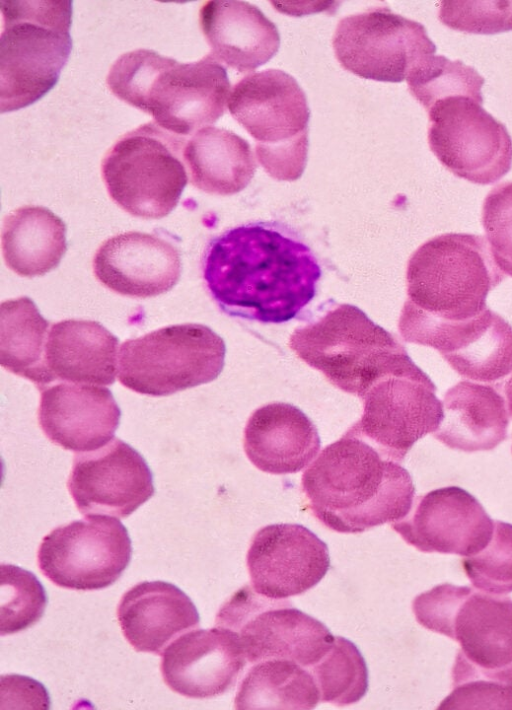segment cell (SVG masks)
<instances>
[{
    "mask_svg": "<svg viewBox=\"0 0 512 710\" xmlns=\"http://www.w3.org/2000/svg\"><path fill=\"white\" fill-rule=\"evenodd\" d=\"M202 273L224 313L280 324L314 298L321 268L306 244L273 223L257 222L213 238Z\"/></svg>",
    "mask_w": 512,
    "mask_h": 710,
    "instance_id": "1",
    "label": "cell"
},
{
    "mask_svg": "<svg viewBox=\"0 0 512 710\" xmlns=\"http://www.w3.org/2000/svg\"><path fill=\"white\" fill-rule=\"evenodd\" d=\"M417 622L459 645L441 709H512V599L449 583L416 596Z\"/></svg>",
    "mask_w": 512,
    "mask_h": 710,
    "instance_id": "2",
    "label": "cell"
},
{
    "mask_svg": "<svg viewBox=\"0 0 512 710\" xmlns=\"http://www.w3.org/2000/svg\"><path fill=\"white\" fill-rule=\"evenodd\" d=\"M301 486L310 512L339 533L402 520L415 494L399 462L349 430L321 451L303 473Z\"/></svg>",
    "mask_w": 512,
    "mask_h": 710,
    "instance_id": "3",
    "label": "cell"
},
{
    "mask_svg": "<svg viewBox=\"0 0 512 710\" xmlns=\"http://www.w3.org/2000/svg\"><path fill=\"white\" fill-rule=\"evenodd\" d=\"M106 83L116 97L151 115L161 128L184 136L217 121L230 91L226 69L211 54L180 63L148 49L121 55Z\"/></svg>",
    "mask_w": 512,
    "mask_h": 710,
    "instance_id": "4",
    "label": "cell"
},
{
    "mask_svg": "<svg viewBox=\"0 0 512 710\" xmlns=\"http://www.w3.org/2000/svg\"><path fill=\"white\" fill-rule=\"evenodd\" d=\"M504 278L484 237L464 233L433 237L408 261L407 300L398 325L475 317L487 308V295Z\"/></svg>",
    "mask_w": 512,
    "mask_h": 710,
    "instance_id": "5",
    "label": "cell"
},
{
    "mask_svg": "<svg viewBox=\"0 0 512 710\" xmlns=\"http://www.w3.org/2000/svg\"><path fill=\"white\" fill-rule=\"evenodd\" d=\"M0 111L25 108L58 82L72 39V1L0 2Z\"/></svg>",
    "mask_w": 512,
    "mask_h": 710,
    "instance_id": "6",
    "label": "cell"
},
{
    "mask_svg": "<svg viewBox=\"0 0 512 710\" xmlns=\"http://www.w3.org/2000/svg\"><path fill=\"white\" fill-rule=\"evenodd\" d=\"M288 345L332 385L359 397L410 358L394 335L350 304H341L317 321L296 328Z\"/></svg>",
    "mask_w": 512,
    "mask_h": 710,
    "instance_id": "7",
    "label": "cell"
},
{
    "mask_svg": "<svg viewBox=\"0 0 512 710\" xmlns=\"http://www.w3.org/2000/svg\"><path fill=\"white\" fill-rule=\"evenodd\" d=\"M227 105L254 138L257 160L272 178L301 177L310 111L304 91L291 75L278 69L249 74L233 87Z\"/></svg>",
    "mask_w": 512,
    "mask_h": 710,
    "instance_id": "8",
    "label": "cell"
},
{
    "mask_svg": "<svg viewBox=\"0 0 512 710\" xmlns=\"http://www.w3.org/2000/svg\"><path fill=\"white\" fill-rule=\"evenodd\" d=\"M186 140L148 122L122 135L105 153L101 174L110 198L143 219L167 216L178 204L188 175Z\"/></svg>",
    "mask_w": 512,
    "mask_h": 710,
    "instance_id": "9",
    "label": "cell"
},
{
    "mask_svg": "<svg viewBox=\"0 0 512 710\" xmlns=\"http://www.w3.org/2000/svg\"><path fill=\"white\" fill-rule=\"evenodd\" d=\"M225 353L223 339L205 325L166 326L122 343L118 378L134 392L167 396L215 380Z\"/></svg>",
    "mask_w": 512,
    "mask_h": 710,
    "instance_id": "10",
    "label": "cell"
},
{
    "mask_svg": "<svg viewBox=\"0 0 512 710\" xmlns=\"http://www.w3.org/2000/svg\"><path fill=\"white\" fill-rule=\"evenodd\" d=\"M215 624L235 634L251 663L286 659L311 667L334 641L328 628L316 618L291 606L289 601L262 596L248 585L221 606Z\"/></svg>",
    "mask_w": 512,
    "mask_h": 710,
    "instance_id": "11",
    "label": "cell"
},
{
    "mask_svg": "<svg viewBox=\"0 0 512 710\" xmlns=\"http://www.w3.org/2000/svg\"><path fill=\"white\" fill-rule=\"evenodd\" d=\"M360 398L363 414L349 431L399 463L443 418L436 386L411 358L376 380Z\"/></svg>",
    "mask_w": 512,
    "mask_h": 710,
    "instance_id": "12",
    "label": "cell"
},
{
    "mask_svg": "<svg viewBox=\"0 0 512 710\" xmlns=\"http://www.w3.org/2000/svg\"><path fill=\"white\" fill-rule=\"evenodd\" d=\"M428 144L440 163L457 177L492 184L512 166V138L482 102L455 96L427 110Z\"/></svg>",
    "mask_w": 512,
    "mask_h": 710,
    "instance_id": "13",
    "label": "cell"
},
{
    "mask_svg": "<svg viewBox=\"0 0 512 710\" xmlns=\"http://www.w3.org/2000/svg\"><path fill=\"white\" fill-rule=\"evenodd\" d=\"M332 46L341 66L365 79L399 83L436 46L425 27L414 20L376 8L341 19Z\"/></svg>",
    "mask_w": 512,
    "mask_h": 710,
    "instance_id": "14",
    "label": "cell"
},
{
    "mask_svg": "<svg viewBox=\"0 0 512 710\" xmlns=\"http://www.w3.org/2000/svg\"><path fill=\"white\" fill-rule=\"evenodd\" d=\"M131 555L125 526L113 517L96 515L53 529L39 546L37 562L55 585L89 591L116 582Z\"/></svg>",
    "mask_w": 512,
    "mask_h": 710,
    "instance_id": "15",
    "label": "cell"
},
{
    "mask_svg": "<svg viewBox=\"0 0 512 710\" xmlns=\"http://www.w3.org/2000/svg\"><path fill=\"white\" fill-rule=\"evenodd\" d=\"M67 487L82 514L120 519L155 493L144 458L118 438L99 450L76 454Z\"/></svg>",
    "mask_w": 512,
    "mask_h": 710,
    "instance_id": "16",
    "label": "cell"
},
{
    "mask_svg": "<svg viewBox=\"0 0 512 710\" xmlns=\"http://www.w3.org/2000/svg\"><path fill=\"white\" fill-rule=\"evenodd\" d=\"M246 561L251 587L271 599L305 593L321 581L330 567L326 543L308 528L291 523L259 529Z\"/></svg>",
    "mask_w": 512,
    "mask_h": 710,
    "instance_id": "17",
    "label": "cell"
},
{
    "mask_svg": "<svg viewBox=\"0 0 512 710\" xmlns=\"http://www.w3.org/2000/svg\"><path fill=\"white\" fill-rule=\"evenodd\" d=\"M392 528L421 552L467 557L488 544L494 520L468 491L449 486L418 496L408 515Z\"/></svg>",
    "mask_w": 512,
    "mask_h": 710,
    "instance_id": "18",
    "label": "cell"
},
{
    "mask_svg": "<svg viewBox=\"0 0 512 710\" xmlns=\"http://www.w3.org/2000/svg\"><path fill=\"white\" fill-rule=\"evenodd\" d=\"M97 280L111 291L149 298L171 290L181 276L179 250L165 238L129 231L104 241L93 262Z\"/></svg>",
    "mask_w": 512,
    "mask_h": 710,
    "instance_id": "19",
    "label": "cell"
},
{
    "mask_svg": "<svg viewBox=\"0 0 512 710\" xmlns=\"http://www.w3.org/2000/svg\"><path fill=\"white\" fill-rule=\"evenodd\" d=\"M161 673L166 685L189 698H211L234 684L246 664L233 632L197 629L174 640L163 652Z\"/></svg>",
    "mask_w": 512,
    "mask_h": 710,
    "instance_id": "20",
    "label": "cell"
},
{
    "mask_svg": "<svg viewBox=\"0 0 512 710\" xmlns=\"http://www.w3.org/2000/svg\"><path fill=\"white\" fill-rule=\"evenodd\" d=\"M120 417V408L107 388L60 382L41 389L39 425L63 449L82 453L106 445Z\"/></svg>",
    "mask_w": 512,
    "mask_h": 710,
    "instance_id": "21",
    "label": "cell"
},
{
    "mask_svg": "<svg viewBox=\"0 0 512 710\" xmlns=\"http://www.w3.org/2000/svg\"><path fill=\"white\" fill-rule=\"evenodd\" d=\"M314 423L296 406L273 402L256 409L249 417L243 447L259 470L283 475L307 466L320 449Z\"/></svg>",
    "mask_w": 512,
    "mask_h": 710,
    "instance_id": "22",
    "label": "cell"
},
{
    "mask_svg": "<svg viewBox=\"0 0 512 710\" xmlns=\"http://www.w3.org/2000/svg\"><path fill=\"white\" fill-rule=\"evenodd\" d=\"M124 637L138 652L162 655L181 633L199 625L192 600L165 581H144L126 591L117 607Z\"/></svg>",
    "mask_w": 512,
    "mask_h": 710,
    "instance_id": "23",
    "label": "cell"
},
{
    "mask_svg": "<svg viewBox=\"0 0 512 710\" xmlns=\"http://www.w3.org/2000/svg\"><path fill=\"white\" fill-rule=\"evenodd\" d=\"M199 22L210 54L241 73L268 62L280 46L276 25L248 2L206 1L199 11Z\"/></svg>",
    "mask_w": 512,
    "mask_h": 710,
    "instance_id": "24",
    "label": "cell"
},
{
    "mask_svg": "<svg viewBox=\"0 0 512 710\" xmlns=\"http://www.w3.org/2000/svg\"><path fill=\"white\" fill-rule=\"evenodd\" d=\"M117 347V337L99 322L67 319L53 324L44 359L51 383L113 384Z\"/></svg>",
    "mask_w": 512,
    "mask_h": 710,
    "instance_id": "25",
    "label": "cell"
},
{
    "mask_svg": "<svg viewBox=\"0 0 512 710\" xmlns=\"http://www.w3.org/2000/svg\"><path fill=\"white\" fill-rule=\"evenodd\" d=\"M443 418L433 436L464 452L489 451L507 439L509 412L491 385L460 381L446 391Z\"/></svg>",
    "mask_w": 512,
    "mask_h": 710,
    "instance_id": "26",
    "label": "cell"
},
{
    "mask_svg": "<svg viewBox=\"0 0 512 710\" xmlns=\"http://www.w3.org/2000/svg\"><path fill=\"white\" fill-rule=\"evenodd\" d=\"M191 183L214 195H233L251 181L257 164L250 144L232 131L205 127L184 148Z\"/></svg>",
    "mask_w": 512,
    "mask_h": 710,
    "instance_id": "27",
    "label": "cell"
},
{
    "mask_svg": "<svg viewBox=\"0 0 512 710\" xmlns=\"http://www.w3.org/2000/svg\"><path fill=\"white\" fill-rule=\"evenodd\" d=\"M2 254L9 269L22 277L55 269L67 250L66 225L43 206L25 205L3 221Z\"/></svg>",
    "mask_w": 512,
    "mask_h": 710,
    "instance_id": "28",
    "label": "cell"
},
{
    "mask_svg": "<svg viewBox=\"0 0 512 710\" xmlns=\"http://www.w3.org/2000/svg\"><path fill=\"white\" fill-rule=\"evenodd\" d=\"M0 363L39 389L50 384L45 367L49 322L27 296L1 303Z\"/></svg>",
    "mask_w": 512,
    "mask_h": 710,
    "instance_id": "29",
    "label": "cell"
},
{
    "mask_svg": "<svg viewBox=\"0 0 512 710\" xmlns=\"http://www.w3.org/2000/svg\"><path fill=\"white\" fill-rule=\"evenodd\" d=\"M320 691L312 672L286 659L260 661L242 680L236 709H312Z\"/></svg>",
    "mask_w": 512,
    "mask_h": 710,
    "instance_id": "30",
    "label": "cell"
},
{
    "mask_svg": "<svg viewBox=\"0 0 512 710\" xmlns=\"http://www.w3.org/2000/svg\"><path fill=\"white\" fill-rule=\"evenodd\" d=\"M320 691V702L346 706L358 702L368 689L363 656L350 640L334 636L328 652L309 667Z\"/></svg>",
    "mask_w": 512,
    "mask_h": 710,
    "instance_id": "31",
    "label": "cell"
},
{
    "mask_svg": "<svg viewBox=\"0 0 512 710\" xmlns=\"http://www.w3.org/2000/svg\"><path fill=\"white\" fill-rule=\"evenodd\" d=\"M411 95L427 110L435 102L466 96L483 102L484 78L461 60L443 55L425 58L406 79Z\"/></svg>",
    "mask_w": 512,
    "mask_h": 710,
    "instance_id": "32",
    "label": "cell"
},
{
    "mask_svg": "<svg viewBox=\"0 0 512 710\" xmlns=\"http://www.w3.org/2000/svg\"><path fill=\"white\" fill-rule=\"evenodd\" d=\"M1 635L23 631L44 614L47 597L31 572L12 564H1Z\"/></svg>",
    "mask_w": 512,
    "mask_h": 710,
    "instance_id": "33",
    "label": "cell"
},
{
    "mask_svg": "<svg viewBox=\"0 0 512 710\" xmlns=\"http://www.w3.org/2000/svg\"><path fill=\"white\" fill-rule=\"evenodd\" d=\"M461 564L476 589L497 595L512 592V524L494 521L488 544Z\"/></svg>",
    "mask_w": 512,
    "mask_h": 710,
    "instance_id": "34",
    "label": "cell"
},
{
    "mask_svg": "<svg viewBox=\"0 0 512 710\" xmlns=\"http://www.w3.org/2000/svg\"><path fill=\"white\" fill-rule=\"evenodd\" d=\"M439 19L447 27L473 34L512 30V1H441Z\"/></svg>",
    "mask_w": 512,
    "mask_h": 710,
    "instance_id": "35",
    "label": "cell"
},
{
    "mask_svg": "<svg viewBox=\"0 0 512 710\" xmlns=\"http://www.w3.org/2000/svg\"><path fill=\"white\" fill-rule=\"evenodd\" d=\"M482 225L496 265L512 277V182L501 183L487 194Z\"/></svg>",
    "mask_w": 512,
    "mask_h": 710,
    "instance_id": "36",
    "label": "cell"
},
{
    "mask_svg": "<svg viewBox=\"0 0 512 710\" xmlns=\"http://www.w3.org/2000/svg\"><path fill=\"white\" fill-rule=\"evenodd\" d=\"M504 391L507 398L509 416L512 418V376L505 383Z\"/></svg>",
    "mask_w": 512,
    "mask_h": 710,
    "instance_id": "37",
    "label": "cell"
}]
</instances>
